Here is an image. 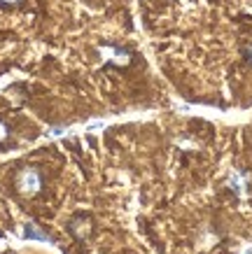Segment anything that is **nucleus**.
Returning a JSON list of instances; mask_svg holds the SVG:
<instances>
[{"label":"nucleus","mask_w":252,"mask_h":254,"mask_svg":"<svg viewBox=\"0 0 252 254\" xmlns=\"http://www.w3.org/2000/svg\"><path fill=\"white\" fill-rule=\"evenodd\" d=\"M40 185H42V180H40V173L33 168H23L16 177V187H19V191L23 196H35L40 191Z\"/></svg>","instance_id":"obj_1"},{"label":"nucleus","mask_w":252,"mask_h":254,"mask_svg":"<svg viewBox=\"0 0 252 254\" xmlns=\"http://www.w3.org/2000/svg\"><path fill=\"white\" fill-rule=\"evenodd\" d=\"M98 52H100V56H105V61H112V63H117V65H126V63L131 61V56L126 54V52H119L115 47H100Z\"/></svg>","instance_id":"obj_2"},{"label":"nucleus","mask_w":252,"mask_h":254,"mask_svg":"<svg viewBox=\"0 0 252 254\" xmlns=\"http://www.w3.org/2000/svg\"><path fill=\"white\" fill-rule=\"evenodd\" d=\"M23 238L26 240H40V243H49V236L45 231H40L35 224H26L23 226Z\"/></svg>","instance_id":"obj_3"},{"label":"nucleus","mask_w":252,"mask_h":254,"mask_svg":"<svg viewBox=\"0 0 252 254\" xmlns=\"http://www.w3.org/2000/svg\"><path fill=\"white\" fill-rule=\"evenodd\" d=\"M229 185L234 187V189H236V193H243V189H245V180L241 175H238V173H234V175L229 177Z\"/></svg>","instance_id":"obj_4"},{"label":"nucleus","mask_w":252,"mask_h":254,"mask_svg":"<svg viewBox=\"0 0 252 254\" xmlns=\"http://www.w3.org/2000/svg\"><path fill=\"white\" fill-rule=\"evenodd\" d=\"M5 135H7V126H5V124L0 122V140L5 138Z\"/></svg>","instance_id":"obj_5"},{"label":"nucleus","mask_w":252,"mask_h":254,"mask_svg":"<svg viewBox=\"0 0 252 254\" xmlns=\"http://www.w3.org/2000/svg\"><path fill=\"white\" fill-rule=\"evenodd\" d=\"M2 2H14V0H2Z\"/></svg>","instance_id":"obj_6"}]
</instances>
